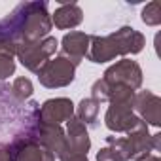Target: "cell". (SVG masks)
Returning <instances> with one entry per match:
<instances>
[{"label": "cell", "instance_id": "cell-1", "mask_svg": "<svg viewBox=\"0 0 161 161\" xmlns=\"http://www.w3.org/2000/svg\"><path fill=\"white\" fill-rule=\"evenodd\" d=\"M0 25L17 46L47 38L53 27L46 2H21L12 10V14L0 19Z\"/></svg>", "mask_w": 161, "mask_h": 161}, {"label": "cell", "instance_id": "cell-2", "mask_svg": "<svg viewBox=\"0 0 161 161\" xmlns=\"http://www.w3.org/2000/svg\"><path fill=\"white\" fill-rule=\"evenodd\" d=\"M144 46H146V38L142 32H138L133 27H121L108 36H97V34L91 36L86 57L95 64H103L114 61L116 57L136 55L144 49Z\"/></svg>", "mask_w": 161, "mask_h": 161}, {"label": "cell", "instance_id": "cell-3", "mask_svg": "<svg viewBox=\"0 0 161 161\" xmlns=\"http://www.w3.org/2000/svg\"><path fill=\"white\" fill-rule=\"evenodd\" d=\"M40 84L47 89H59V87H66L74 82L76 78V64L72 61H68L63 55L51 57L49 61H46L38 72H36Z\"/></svg>", "mask_w": 161, "mask_h": 161}, {"label": "cell", "instance_id": "cell-4", "mask_svg": "<svg viewBox=\"0 0 161 161\" xmlns=\"http://www.w3.org/2000/svg\"><path fill=\"white\" fill-rule=\"evenodd\" d=\"M59 47V40L55 36H47L40 42H32V44H21L15 51V57L19 59V63L31 70V72H38V68L49 61L55 51Z\"/></svg>", "mask_w": 161, "mask_h": 161}, {"label": "cell", "instance_id": "cell-5", "mask_svg": "<svg viewBox=\"0 0 161 161\" xmlns=\"http://www.w3.org/2000/svg\"><path fill=\"white\" fill-rule=\"evenodd\" d=\"M103 80L110 87L112 86H125V87L136 91L142 86V68L136 61L121 59L116 64L106 68V72L103 74Z\"/></svg>", "mask_w": 161, "mask_h": 161}, {"label": "cell", "instance_id": "cell-6", "mask_svg": "<svg viewBox=\"0 0 161 161\" xmlns=\"http://www.w3.org/2000/svg\"><path fill=\"white\" fill-rule=\"evenodd\" d=\"M140 123L142 119L135 114L133 103H110L104 114V125L112 133H131Z\"/></svg>", "mask_w": 161, "mask_h": 161}, {"label": "cell", "instance_id": "cell-7", "mask_svg": "<svg viewBox=\"0 0 161 161\" xmlns=\"http://www.w3.org/2000/svg\"><path fill=\"white\" fill-rule=\"evenodd\" d=\"M10 148L14 152L15 161H55V155L47 148L40 146L25 133H17L10 142Z\"/></svg>", "mask_w": 161, "mask_h": 161}, {"label": "cell", "instance_id": "cell-8", "mask_svg": "<svg viewBox=\"0 0 161 161\" xmlns=\"http://www.w3.org/2000/svg\"><path fill=\"white\" fill-rule=\"evenodd\" d=\"M133 110L146 125H153V127L161 125V99L155 93H152V91L135 93Z\"/></svg>", "mask_w": 161, "mask_h": 161}, {"label": "cell", "instance_id": "cell-9", "mask_svg": "<svg viewBox=\"0 0 161 161\" xmlns=\"http://www.w3.org/2000/svg\"><path fill=\"white\" fill-rule=\"evenodd\" d=\"M74 103L66 97H57V99H47L40 108L38 116L44 123H53L61 125L63 121H68L74 116Z\"/></svg>", "mask_w": 161, "mask_h": 161}, {"label": "cell", "instance_id": "cell-10", "mask_svg": "<svg viewBox=\"0 0 161 161\" xmlns=\"http://www.w3.org/2000/svg\"><path fill=\"white\" fill-rule=\"evenodd\" d=\"M89 38H91V34L78 32V31H72V32L64 34L63 40H61L63 57H66L68 61H72V63L78 66L80 63H82V59L87 55V49H89Z\"/></svg>", "mask_w": 161, "mask_h": 161}, {"label": "cell", "instance_id": "cell-11", "mask_svg": "<svg viewBox=\"0 0 161 161\" xmlns=\"http://www.w3.org/2000/svg\"><path fill=\"white\" fill-rule=\"evenodd\" d=\"M66 148L76 152V153H82V155H87L89 148H91V138H89V133H87V127L80 121L76 116H72L68 121H66Z\"/></svg>", "mask_w": 161, "mask_h": 161}, {"label": "cell", "instance_id": "cell-12", "mask_svg": "<svg viewBox=\"0 0 161 161\" xmlns=\"http://www.w3.org/2000/svg\"><path fill=\"white\" fill-rule=\"evenodd\" d=\"M84 21V12L76 2H68V4H61L55 14L51 15V23L61 29V31H66V29H74L78 27L80 23Z\"/></svg>", "mask_w": 161, "mask_h": 161}, {"label": "cell", "instance_id": "cell-13", "mask_svg": "<svg viewBox=\"0 0 161 161\" xmlns=\"http://www.w3.org/2000/svg\"><path fill=\"white\" fill-rule=\"evenodd\" d=\"M99 108H101V103H97L91 97H86V99L80 101V104L74 108V116L82 121L86 127H97Z\"/></svg>", "mask_w": 161, "mask_h": 161}, {"label": "cell", "instance_id": "cell-14", "mask_svg": "<svg viewBox=\"0 0 161 161\" xmlns=\"http://www.w3.org/2000/svg\"><path fill=\"white\" fill-rule=\"evenodd\" d=\"M106 144L119 157V161H131L133 159V153H131V146H129L127 136H106Z\"/></svg>", "mask_w": 161, "mask_h": 161}, {"label": "cell", "instance_id": "cell-15", "mask_svg": "<svg viewBox=\"0 0 161 161\" xmlns=\"http://www.w3.org/2000/svg\"><path fill=\"white\" fill-rule=\"evenodd\" d=\"M34 93V87H32V82L29 78H17L15 82L12 84V95L19 101V103H25L32 97Z\"/></svg>", "mask_w": 161, "mask_h": 161}, {"label": "cell", "instance_id": "cell-16", "mask_svg": "<svg viewBox=\"0 0 161 161\" xmlns=\"http://www.w3.org/2000/svg\"><path fill=\"white\" fill-rule=\"evenodd\" d=\"M142 21L148 25V27H157L161 23V8H159V2H150L142 8V14H140Z\"/></svg>", "mask_w": 161, "mask_h": 161}, {"label": "cell", "instance_id": "cell-17", "mask_svg": "<svg viewBox=\"0 0 161 161\" xmlns=\"http://www.w3.org/2000/svg\"><path fill=\"white\" fill-rule=\"evenodd\" d=\"M108 97H110V86L103 78L97 80V82L91 86V99H95L97 103H104V101H108Z\"/></svg>", "mask_w": 161, "mask_h": 161}, {"label": "cell", "instance_id": "cell-18", "mask_svg": "<svg viewBox=\"0 0 161 161\" xmlns=\"http://www.w3.org/2000/svg\"><path fill=\"white\" fill-rule=\"evenodd\" d=\"M15 72V61L10 55L0 53V80H6Z\"/></svg>", "mask_w": 161, "mask_h": 161}, {"label": "cell", "instance_id": "cell-19", "mask_svg": "<svg viewBox=\"0 0 161 161\" xmlns=\"http://www.w3.org/2000/svg\"><path fill=\"white\" fill-rule=\"evenodd\" d=\"M57 157H59V161H89V159H87V155H82V153H76V152L68 150V148H66V144H64L63 152H61Z\"/></svg>", "mask_w": 161, "mask_h": 161}, {"label": "cell", "instance_id": "cell-20", "mask_svg": "<svg viewBox=\"0 0 161 161\" xmlns=\"http://www.w3.org/2000/svg\"><path fill=\"white\" fill-rule=\"evenodd\" d=\"M97 161H119V157L106 146V148H101L97 152Z\"/></svg>", "mask_w": 161, "mask_h": 161}, {"label": "cell", "instance_id": "cell-21", "mask_svg": "<svg viewBox=\"0 0 161 161\" xmlns=\"http://www.w3.org/2000/svg\"><path fill=\"white\" fill-rule=\"evenodd\" d=\"M0 161H15L10 144H0Z\"/></svg>", "mask_w": 161, "mask_h": 161}, {"label": "cell", "instance_id": "cell-22", "mask_svg": "<svg viewBox=\"0 0 161 161\" xmlns=\"http://www.w3.org/2000/svg\"><path fill=\"white\" fill-rule=\"evenodd\" d=\"M135 161H161L157 155H153V153H148V155H144V157H138V159H135Z\"/></svg>", "mask_w": 161, "mask_h": 161}]
</instances>
